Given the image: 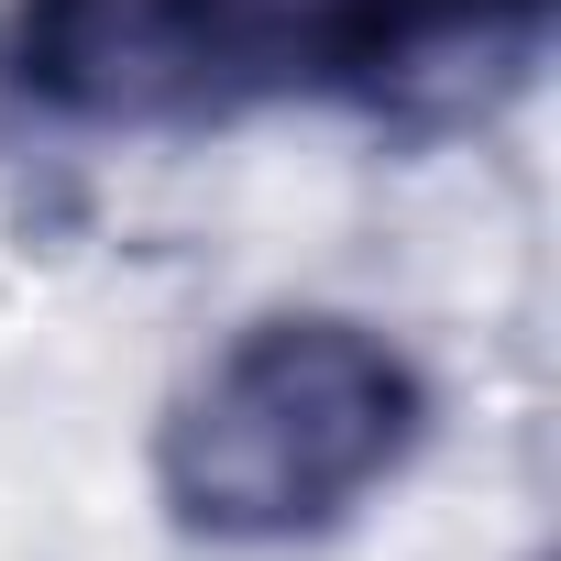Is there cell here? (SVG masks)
Returning <instances> with one entry per match:
<instances>
[{
    "label": "cell",
    "instance_id": "obj_2",
    "mask_svg": "<svg viewBox=\"0 0 561 561\" xmlns=\"http://www.w3.org/2000/svg\"><path fill=\"white\" fill-rule=\"evenodd\" d=\"M309 100L298 0H12L0 111L45 133H220Z\"/></svg>",
    "mask_w": 561,
    "mask_h": 561
},
{
    "label": "cell",
    "instance_id": "obj_1",
    "mask_svg": "<svg viewBox=\"0 0 561 561\" xmlns=\"http://www.w3.org/2000/svg\"><path fill=\"white\" fill-rule=\"evenodd\" d=\"M430 440V375L342 309L231 331L154 430V495L209 550H287L364 517Z\"/></svg>",
    "mask_w": 561,
    "mask_h": 561
},
{
    "label": "cell",
    "instance_id": "obj_3",
    "mask_svg": "<svg viewBox=\"0 0 561 561\" xmlns=\"http://www.w3.org/2000/svg\"><path fill=\"white\" fill-rule=\"evenodd\" d=\"M298 23L309 100H342L386 133H462L539 78L561 0H298Z\"/></svg>",
    "mask_w": 561,
    "mask_h": 561
}]
</instances>
